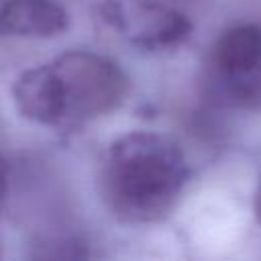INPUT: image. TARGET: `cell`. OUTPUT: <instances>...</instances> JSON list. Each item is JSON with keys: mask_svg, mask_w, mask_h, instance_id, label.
Wrapping results in <instances>:
<instances>
[{"mask_svg": "<svg viewBox=\"0 0 261 261\" xmlns=\"http://www.w3.org/2000/svg\"><path fill=\"white\" fill-rule=\"evenodd\" d=\"M126 88V75L112 59L92 51H67L24 71L12 86V98L29 120L77 124L114 110Z\"/></svg>", "mask_w": 261, "mask_h": 261, "instance_id": "cell-1", "label": "cell"}, {"mask_svg": "<svg viewBox=\"0 0 261 261\" xmlns=\"http://www.w3.org/2000/svg\"><path fill=\"white\" fill-rule=\"evenodd\" d=\"M190 169L179 145L159 133L118 137L106 155L102 190L108 208L126 222H149L171 210Z\"/></svg>", "mask_w": 261, "mask_h": 261, "instance_id": "cell-2", "label": "cell"}, {"mask_svg": "<svg viewBox=\"0 0 261 261\" xmlns=\"http://www.w3.org/2000/svg\"><path fill=\"white\" fill-rule=\"evenodd\" d=\"M212 75L220 94L239 108H261V27L226 29L212 47Z\"/></svg>", "mask_w": 261, "mask_h": 261, "instance_id": "cell-3", "label": "cell"}, {"mask_svg": "<svg viewBox=\"0 0 261 261\" xmlns=\"http://www.w3.org/2000/svg\"><path fill=\"white\" fill-rule=\"evenodd\" d=\"M98 12L118 37L145 51L175 47L192 29L179 10L159 0H104Z\"/></svg>", "mask_w": 261, "mask_h": 261, "instance_id": "cell-4", "label": "cell"}, {"mask_svg": "<svg viewBox=\"0 0 261 261\" xmlns=\"http://www.w3.org/2000/svg\"><path fill=\"white\" fill-rule=\"evenodd\" d=\"M67 29V12L53 0H6L0 33L16 37H55Z\"/></svg>", "mask_w": 261, "mask_h": 261, "instance_id": "cell-5", "label": "cell"}, {"mask_svg": "<svg viewBox=\"0 0 261 261\" xmlns=\"http://www.w3.org/2000/svg\"><path fill=\"white\" fill-rule=\"evenodd\" d=\"M253 212H255L257 222L261 224V177H259V184H257V188H255V196H253Z\"/></svg>", "mask_w": 261, "mask_h": 261, "instance_id": "cell-6", "label": "cell"}, {"mask_svg": "<svg viewBox=\"0 0 261 261\" xmlns=\"http://www.w3.org/2000/svg\"><path fill=\"white\" fill-rule=\"evenodd\" d=\"M4 179H6V175H4V165H2V159H0V200H2V194H4Z\"/></svg>", "mask_w": 261, "mask_h": 261, "instance_id": "cell-7", "label": "cell"}]
</instances>
